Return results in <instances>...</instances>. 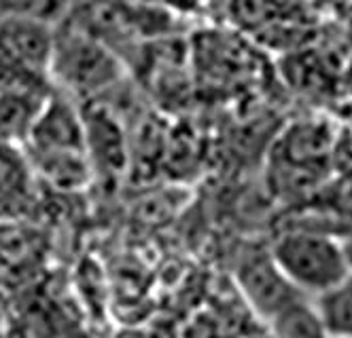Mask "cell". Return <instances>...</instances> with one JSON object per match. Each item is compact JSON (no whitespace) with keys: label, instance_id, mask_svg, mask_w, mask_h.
<instances>
[{"label":"cell","instance_id":"obj_1","mask_svg":"<svg viewBox=\"0 0 352 338\" xmlns=\"http://www.w3.org/2000/svg\"><path fill=\"white\" fill-rule=\"evenodd\" d=\"M276 267L308 298L331 290L350 275L344 241L322 228L289 226L270 250Z\"/></svg>","mask_w":352,"mask_h":338},{"label":"cell","instance_id":"obj_2","mask_svg":"<svg viewBox=\"0 0 352 338\" xmlns=\"http://www.w3.org/2000/svg\"><path fill=\"white\" fill-rule=\"evenodd\" d=\"M121 79V64L94 34L74 23L56 28L49 81L64 91L91 95Z\"/></svg>","mask_w":352,"mask_h":338},{"label":"cell","instance_id":"obj_3","mask_svg":"<svg viewBox=\"0 0 352 338\" xmlns=\"http://www.w3.org/2000/svg\"><path fill=\"white\" fill-rule=\"evenodd\" d=\"M238 283L250 306L265 322L274 319L297 298H304V294L293 288L283 271L276 267L272 254L265 250L242 254L238 265Z\"/></svg>","mask_w":352,"mask_h":338},{"label":"cell","instance_id":"obj_4","mask_svg":"<svg viewBox=\"0 0 352 338\" xmlns=\"http://www.w3.org/2000/svg\"><path fill=\"white\" fill-rule=\"evenodd\" d=\"M23 150L26 154L87 152L83 117L66 93H49Z\"/></svg>","mask_w":352,"mask_h":338},{"label":"cell","instance_id":"obj_5","mask_svg":"<svg viewBox=\"0 0 352 338\" xmlns=\"http://www.w3.org/2000/svg\"><path fill=\"white\" fill-rule=\"evenodd\" d=\"M32 203V176L26 154L0 144V218H19Z\"/></svg>","mask_w":352,"mask_h":338},{"label":"cell","instance_id":"obj_6","mask_svg":"<svg viewBox=\"0 0 352 338\" xmlns=\"http://www.w3.org/2000/svg\"><path fill=\"white\" fill-rule=\"evenodd\" d=\"M312 302L327 338H352V273Z\"/></svg>","mask_w":352,"mask_h":338},{"label":"cell","instance_id":"obj_7","mask_svg":"<svg viewBox=\"0 0 352 338\" xmlns=\"http://www.w3.org/2000/svg\"><path fill=\"white\" fill-rule=\"evenodd\" d=\"M270 324L276 338H327L314 302H310L308 296L285 306L278 315L270 319Z\"/></svg>","mask_w":352,"mask_h":338},{"label":"cell","instance_id":"obj_8","mask_svg":"<svg viewBox=\"0 0 352 338\" xmlns=\"http://www.w3.org/2000/svg\"><path fill=\"white\" fill-rule=\"evenodd\" d=\"M329 157L338 167V171L352 178V132H342L338 138H333Z\"/></svg>","mask_w":352,"mask_h":338},{"label":"cell","instance_id":"obj_9","mask_svg":"<svg viewBox=\"0 0 352 338\" xmlns=\"http://www.w3.org/2000/svg\"><path fill=\"white\" fill-rule=\"evenodd\" d=\"M344 252H346L348 267H350V273H352V237L350 239H344Z\"/></svg>","mask_w":352,"mask_h":338}]
</instances>
